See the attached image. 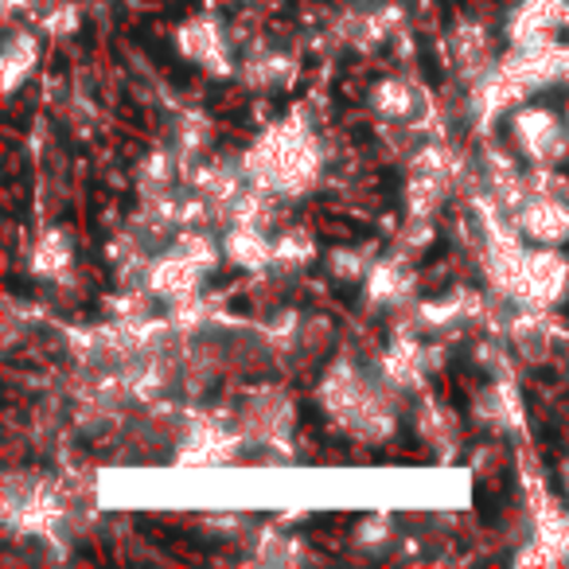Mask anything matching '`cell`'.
Wrapping results in <instances>:
<instances>
[{
	"mask_svg": "<svg viewBox=\"0 0 569 569\" xmlns=\"http://www.w3.org/2000/svg\"><path fill=\"white\" fill-rule=\"evenodd\" d=\"M242 168L250 183L277 191L281 199H301L320 180V149L309 121L293 110L284 121L269 126L250 149L242 152Z\"/></svg>",
	"mask_w": 569,
	"mask_h": 569,
	"instance_id": "cell-1",
	"label": "cell"
},
{
	"mask_svg": "<svg viewBox=\"0 0 569 569\" xmlns=\"http://www.w3.org/2000/svg\"><path fill=\"white\" fill-rule=\"evenodd\" d=\"M390 395H395V387L382 375L371 379L356 359H336L317 390L328 418L348 429L351 437H363V441H382V437L395 433L398 418Z\"/></svg>",
	"mask_w": 569,
	"mask_h": 569,
	"instance_id": "cell-2",
	"label": "cell"
},
{
	"mask_svg": "<svg viewBox=\"0 0 569 569\" xmlns=\"http://www.w3.org/2000/svg\"><path fill=\"white\" fill-rule=\"evenodd\" d=\"M246 449L242 429H234L230 421H222L219 413H191L183 421V437L176 460L188 468H219L238 460V452Z\"/></svg>",
	"mask_w": 569,
	"mask_h": 569,
	"instance_id": "cell-3",
	"label": "cell"
},
{
	"mask_svg": "<svg viewBox=\"0 0 569 569\" xmlns=\"http://www.w3.org/2000/svg\"><path fill=\"white\" fill-rule=\"evenodd\" d=\"M511 133L522 160L535 168H553L569 157V126L546 106H522L511 118Z\"/></svg>",
	"mask_w": 569,
	"mask_h": 569,
	"instance_id": "cell-4",
	"label": "cell"
},
{
	"mask_svg": "<svg viewBox=\"0 0 569 569\" xmlns=\"http://www.w3.org/2000/svg\"><path fill=\"white\" fill-rule=\"evenodd\" d=\"M566 289H569V261L553 246H538V250H527V258H522L511 301L530 305V309H553L566 297Z\"/></svg>",
	"mask_w": 569,
	"mask_h": 569,
	"instance_id": "cell-5",
	"label": "cell"
},
{
	"mask_svg": "<svg viewBox=\"0 0 569 569\" xmlns=\"http://www.w3.org/2000/svg\"><path fill=\"white\" fill-rule=\"evenodd\" d=\"M527 491H530L535 542L519 553V566H527V561H566L569 558V511H561L558 499L538 480H527Z\"/></svg>",
	"mask_w": 569,
	"mask_h": 569,
	"instance_id": "cell-6",
	"label": "cell"
},
{
	"mask_svg": "<svg viewBox=\"0 0 569 569\" xmlns=\"http://www.w3.org/2000/svg\"><path fill=\"white\" fill-rule=\"evenodd\" d=\"M515 227L522 230V238H530L535 246H561L569 242V207L558 191H538L530 188V196L522 199V207L515 211Z\"/></svg>",
	"mask_w": 569,
	"mask_h": 569,
	"instance_id": "cell-7",
	"label": "cell"
},
{
	"mask_svg": "<svg viewBox=\"0 0 569 569\" xmlns=\"http://www.w3.org/2000/svg\"><path fill=\"white\" fill-rule=\"evenodd\" d=\"M203 277H207L203 266H196V261L183 258V253L168 250L149 266V273H144V289H149L157 301H164L168 309H176V305L196 301Z\"/></svg>",
	"mask_w": 569,
	"mask_h": 569,
	"instance_id": "cell-8",
	"label": "cell"
},
{
	"mask_svg": "<svg viewBox=\"0 0 569 569\" xmlns=\"http://www.w3.org/2000/svg\"><path fill=\"white\" fill-rule=\"evenodd\" d=\"M176 48L183 59L207 67V74H230V43L227 32L214 17H191L188 24L176 28Z\"/></svg>",
	"mask_w": 569,
	"mask_h": 569,
	"instance_id": "cell-9",
	"label": "cell"
},
{
	"mask_svg": "<svg viewBox=\"0 0 569 569\" xmlns=\"http://www.w3.org/2000/svg\"><path fill=\"white\" fill-rule=\"evenodd\" d=\"M449 59L457 67L460 79L480 82L496 71V56H491V32L476 20H460L449 32Z\"/></svg>",
	"mask_w": 569,
	"mask_h": 569,
	"instance_id": "cell-10",
	"label": "cell"
},
{
	"mask_svg": "<svg viewBox=\"0 0 569 569\" xmlns=\"http://www.w3.org/2000/svg\"><path fill=\"white\" fill-rule=\"evenodd\" d=\"M222 258L246 273L273 269V238L258 222H227L222 230Z\"/></svg>",
	"mask_w": 569,
	"mask_h": 569,
	"instance_id": "cell-11",
	"label": "cell"
},
{
	"mask_svg": "<svg viewBox=\"0 0 569 569\" xmlns=\"http://www.w3.org/2000/svg\"><path fill=\"white\" fill-rule=\"evenodd\" d=\"M413 297V269L406 253L379 258L367 273V301L371 305H406Z\"/></svg>",
	"mask_w": 569,
	"mask_h": 569,
	"instance_id": "cell-12",
	"label": "cell"
},
{
	"mask_svg": "<svg viewBox=\"0 0 569 569\" xmlns=\"http://www.w3.org/2000/svg\"><path fill=\"white\" fill-rule=\"evenodd\" d=\"M371 106H375V113H382L387 121H406V126H413L421 113H429L426 90H418L410 79H382L379 87L371 90Z\"/></svg>",
	"mask_w": 569,
	"mask_h": 569,
	"instance_id": "cell-13",
	"label": "cell"
},
{
	"mask_svg": "<svg viewBox=\"0 0 569 569\" xmlns=\"http://www.w3.org/2000/svg\"><path fill=\"white\" fill-rule=\"evenodd\" d=\"M476 418H480L483 426L499 429V433H507V429H522V398L507 375L503 379L496 375V382L476 395Z\"/></svg>",
	"mask_w": 569,
	"mask_h": 569,
	"instance_id": "cell-14",
	"label": "cell"
},
{
	"mask_svg": "<svg viewBox=\"0 0 569 569\" xmlns=\"http://www.w3.org/2000/svg\"><path fill=\"white\" fill-rule=\"evenodd\" d=\"M507 336H511V343L527 359H546V351L553 348L558 328H553L550 309H530V305H519V312H515L511 325H507Z\"/></svg>",
	"mask_w": 569,
	"mask_h": 569,
	"instance_id": "cell-15",
	"label": "cell"
},
{
	"mask_svg": "<svg viewBox=\"0 0 569 569\" xmlns=\"http://www.w3.org/2000/svg\"><path fill=\"white\" fill-rule=\"evenodd\" d=\"M36 63H40V40L32 32H12L4 43V59H0V87L4 94H17L20 82L32 79Z\"/></svg>",
	"mask_w": 569,
	"mask_h": 569,
	"instance_id": "cell-16",
	"label": "cell"
},
{
	"mask_svg": "<svg viewBox=\"0 0 569 569\" xmlns=\"http://www.w3.org/2000/svg\"><path fill=\"white\" fill-rule=\"evenodd\" d=\"M71 261H74V242H71V234H67L63 227H51V230H43L40 238H36V246H32V273L36 277H63L67 269H71Z\"/></svg>",
	"mask_w": 569,
	"mask_h": 569,
	"instance_id": "cell-17",
	"label": "cell"
},
{
	"mask_svg": "<svg viewBox=\"0 0 569 569\" xmlns=\"http://www.w3.org/2000/svg\"><path fill=\"white\" fill-rule=\"evenodd\" d=\"M176 180H180V152L152 149L149 157L137 164V188H141V199L172 196Z\"/></svg>",
	"mask_w": 569,
	"mask_h": 569,
	"instance_id": "cell-18",
	"label": "cell"
},
{
	"mask_svg": "<svg viewBox=\"0 0 569 569\" xmlns=\"http://www.w3.org/2000/svg\"><path fill=\"white\" fill-rule=\"evenodd\" d=\"M246 82L261 90H273V87H289L297 79V63L281 51H258V56L246 59Z\"/></svg>",
	"mask_w": 569,
	"mask_h": 569,
	"instance_id": "cell-19",
	"label": "cell"
},
{
	"mask_svg": "<svg viewBox=\"0 0 569 569\" xmlns=\"http://www.w3.org/2000/svg\"><path fill=\"white\" fill-rule=\"evenodd\" d=\"M312 258H317V238L305 227H289L273 238V269H281V273H293V269L309 266Z\"/></svg>",
	"mask_w": 569,
	"mask_h": 569,
	"instance_id": "cell-20",
	"label": "cell"
},
{
	"mask_svg": "<svg viewBox=\"0 0 569 569\" xmlns=\"http://www.w3.org/2000/svg\"><path fill=\"white\" fill-rule=\"evenodd\" d=\"M418 433L426 437L433 449H437V445H441V449H452V445H457V437H460V426H457V418H452V413L437 402V398H421Z\"/></svg>",
	"mask_w": 569,
	"mask_h": 569,
	"instance_id": "cell-21",
	"label": "cell"
},
{
	"mask_svg": "<svg viewBox=\"0 0 569 569\" xmlns=\"http://www.w3.org/2000/svg\"><path fill=\"white\" fill-rule=\"evenodd\" d=\"M172 250L183 253V258H191L196 266H203L207 273H211L214 266H219V250L222 242H214L211 234H207L203 227H180L172 234Z\"/></svg>",
	"mask_w": 569,
	"mask_h": 569,
	"instance_id": "cell-22",
	"label": "cell"
},
{
	"mask_svg": "<svg viewBox=\"0 0 569 569\" xmlns=\"http://www.w3.org/2000/svg\"><path fill=\"white\" fill-rule=\"evenodd\" d=\"M328 266H332L336 277H348V281H359V277L371 273V258H363L359 250H332Z\"/></svg>",
	"mask_w": 569,
	"mask_h": 569,
	"instance_id": "cell-23",
	"label": "cell"
},
{
	"mask_svg": "<svg viewBox=\"0 0 569 569\" xmlns=\"http://www.w3.org/2000/svg\"><path fill=\"white\" fill-rule=\"evenodd\" d=\"M48 28L51 32H74V28H79V9H74V4H56V9H51V17H48Z\"/></svg>",
	"mask_w": 569,
	"mask_h": 569,
	"instance_id": "cell-24",
	"label": "cell"
},
{
	"mask_svg": "<svg viewBox=\"0 0 569 569\" xmlns=\"http://www.w3.org/2000/svg\"><path fill=\"white\" fill-rule=\"evenodd\" d=\"M390 535L387 519H367L363 527H359V546H382Z\"/></svg>",
	"mask_w": 569,
	"mask_h": 569,
	"instance_id": "cell-25",
	"label": "cell"
},
{
	"mask_svg": "<svg viewBox=\"0 0 569 569\" xmlns=\"http://www.w3.org/2000/svg\"><path fill=\"white\" fill-rule=\"evenodd\" d=\"M561 28H566V32H569V4H566V20H561Z\"/></svg>",
	"mask_w": 569,
	"mask_h": 569,
	"instance_id": "cell-26",
	"label": "cell"
},
{
	"mask_svg": "<svg viewBox=\"0 0 569 569\" xmlns=\"http://www.w3.org/2000/svg\"><path fill=\"white\" fill-rule=\"evenodd\" d=\"M550 4H561V9H566V4H569V0H550Z\"/></svg>",
	"mask_w": 569,
	"mask_h": 569,
	"instance_id": "cell-27",
	"label": "cell"
},
{
	"mask_svg": "<svg viewBox=\"0 0 569 569\" xmlns=\"http://www.w3.org/2000/svg\"><path fill=\"white\" fill-rule=\"evenodd\" d=\"M566 491H569V465H566Z\"/></svg>",
	"mask_w": 569,
	"mask_h": 569,
	"instance_id": "cell-28",
	"label": "cell"
},
{
	"mask_svg": "<svg viewBox=\"0 0 569 569\" xmlns=\"http://www.w3.org/2000/svg\"><path fill=\"white\" fill-rule=\"evenodd\" d=\"M566 126H569V102H566Z\"/></svg>",
	"mask_w": 569,
	"mask_h": 569,
	"instance_id": "cell-29",
	"label": "cell"
}]
</instances>
